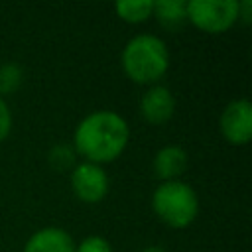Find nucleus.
Wrapping results in <instances>:
<instances>
[{
    "mask_svg": "<svg viewBox=\"0 0 252 252\" xmlns=\"http://www.w3.org/2000/svg\"><path fill=\"white\" fill-rule=\"evenodd\" d=\"M175 112V96L163 85H152L140 100V114L150 124H165Z\"/></svg>",
    "mask_w": 252,
    "mask_h": 252,
    "instance_id": "7",
    "label": "nucleus"
},
{
    "mask_svg": "<svg viewBox=\"0 0 252 252\" xmlns=\"http://www.w3.org/2000/svg\"><path fill=\"white\" fill-rule=\"evenodd\" d=\"M220 134L232 146H244L252 136V104L246 98H238L226 104L219 120Z\"/></svg>",
    "mask_w": 252,
    "mask_h": 252,
    "instance_id": "6",
    "label": "nucleus"
},
{
    "mask_svg": "<svg viewBox=\"0 0 252 252\" xmlns=\"http://www.w3.org/2000/svg\"><path fill=\"white\" fill-rule=\"evenodd\" d=\"M154 173L161 181H175L189 165L187 152L181 146H163L154 156Z\"/></svg>",
    "mask_w": 252,
    "mask_h": 252,
    "instance_id": "9",
    "label": "nucleus"
},
{
    "mask_svg": "<svg viewBox=\"0 0 252 252\" xmlns=\"http://www.w3.org/2000/svg\"><path fill=\"white\" fill-rule=\"evenodd\" d=\"M187 20L205 33H224L238 22L236 0H189Z\"/></svg>",
    "mask_w": 252,
    "mask_h": 252,
    "instance_id": "4",
    "label": "nucleus"
},
{
    "mask_svg": "<svg viewBox=\"0 0 252 252\" xmlns=\"http://www.w3.org/2000/svg\"><path fill=\"white\" fill-rule=\"evenodd\" d=\"M71 189L83 203H98L108 193V175L102 165L81 161L71 171Z\"/></svg>",
    "mask_w": 252,
    "mask_h": 252,
    "instance_id": "5",
    "label": "nucleus"
},
{
    "mask_svg": "<svg viewBox=\"0 0 252 252\" xmlns=\"http://www.w3.org/2000/svg\"><path fill=\"white\" fill-rule=\"evenodd\" d=\"M128 122L112 110H94L85 116L73 134V150L91 163L114 161L128 146Z\"/></svg>",
    "mask_w": 252,
    "mask_h": 252,
    "instance_id": "1",
    "label": "nucleus"
},
{
    "mask_svg": "<svg viewBox=\"0 0 252 252\" xmlns=\"http://www.w3.org/2000/svg\"><path fill=\"white\" fill-rule=\"evenodd\" d=\"M75 150L67 144H59L55 148H51L49 152V163L53 169L57 171H65L69 167H75Z\"/></svg>",
    "mask_w": 252,
    "mask_h": 252,
    "instance_id": "13",
    "label": "nucleus"
},
{
    "mask_svg": "<svg viewBox=\"0 0 252 252\" xmlns=\"http://www.w3.org/2000/svg\"><path fill=\"white\" fill-rule=\"evenodd\" d=\"M152 209L163 224L171 228H185L199 213V199L189 183L181 179L163 181L152 195Z\"/></svg>",
    "mask_w": 252,
    "mask_h": 252,
    "instance_id": "3",
    "label": "nucleus"
},
{
    "mask_svg": "<svg viewBox=\"0 0 252 252\" xmlns=\"http://www.w3.org/2000/svg\"><path fill=\"white\" fill-rule=\"evenodd\" d=\"M75 252H112V246L104 236L91 234L85 236L79 244H75Z\"/></svg>",
    "mask_w": 252,
    "mask_h": 252,
    "instance_id": "14",
    "label": "nucleus"
},
{
    "mask_svg": "<svg viewBox=\"0 0 252 252\" xmlns=\"http://www.w3.org/2000/svg\"><path fill=\"white\" fill-rule=\"evenodd\" d=\"M24 252H75V240L67 230L47 226L28 238Z\"/></svg>",
    "mask_w": 252,
    "mask_h": 252,
    "instance_id": "8",
    "label": "nucleus"
},
{
    "mask_svg": "<svg viewBox=\"0 0 252 252\" xmlns=\"http://www.w3.org/2000/svg\"><path fill=\"white\" fill-rule=\"evenodd\" d=\"M116 14L120 20L128 24H140V22H146L150 16H154V2L152 0H122L116 4Z\"/></svg>",
    "mask_w": 252,
    "mask_h": 252,
    "instance_id": "11",
    "label": "nucleus"
},
{
    "mask_svg": "<svg viewBox=\"0 0 252 252\" xmlns=\"http://www.w3.org/2000/svg\"><path fill=\"white\" fill-rule=\"evenodd\" d=\"M12 130V112L10 106L6 104V100L0 96V142H4L8 138Z\"/></svg>",
    "mask_w": 252,
    "mask_h": 252,
    "instance_id": "15",
    "label": "nucleus"
},
{
    "mask_svg": "<svg viewBox=\"0 0 252 252\" xmlns=\"http://www.w3.org/2000/svg\"><path fill=\"white\" fill-rule=\"evenodd\" d=\"M24 81V71L18 63H4L0 67V96L4 98L6 94L16 93L22 87Z\"/></svg>",
    "mask_w": 252,
    "mask_h": 252,
    "instance_id": "12",
    "label": "nucleus"
},
{
    "mask_svg": "<svg viewBox=\"0 0 252 252\" xmlns=\"http://www.w3.org/2000/svg\"><path fill=\"white\" fill-rule=\"evenodd\" d=\"M120 63L126 77L136 85H158V81L167 73L169 49L161 37L140 33L126 43Z\"/></svg>",
    "mask_w": 252,
    "mask_h": 252,
    "instance_id": "2",
    "label": "nucleus"
},
{
    "mask_svg": "<svg viewBox=\"0 0 252 252\" xmlns=\"http://www.w3.org/2000/svg\"><path fill=\"white\" fill-rule=\"evenodd\" d=\"M154 16L167 28H175L187 20V0L154 2Z\"/></svg>",
    "mask_w": 252,
    "mask_h": 252,
    "instance_id": "10",
    "label": "nucleus"
},
{
    "mask_svg": "<svg viewBox=\"0 0 252 252\" xmlns=\"http://www.w3.org/2000/svg\"><path fill=\"white\" fill-rule=\"evenodd\" d=\"M140 252H167L163 246H146L144 250H140Z\"/></svg>",
    "mask_w": 252,
    "mask_h": 252,
    "instance_id": "16",
    "label": "nucleus"
}]
</instances>
